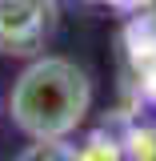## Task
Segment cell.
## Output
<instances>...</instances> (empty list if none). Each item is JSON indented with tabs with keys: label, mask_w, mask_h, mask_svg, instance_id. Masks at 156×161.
<instances>
[{
	"label": "cell",
	"mask_w": 156,
	"mask_h": 161,
	"mask_svg": "<svg viewBox=\"0 0 156 161\" xmlns=\"http://www.w3.org/2000/svg\"><path fill=\"white\" fill-rule=\"evenodd\" d=\"M92 105V80L76 60L40 53L8 93V117L28 141H68Z\"/></svg>",
	"instance_id": "obj_1"
},
{
	"label": "cell",
	"mask_w": 156,
	"mask_h": 161,
	"mask_svg": "<svg viewBox=\"0 0 156 161\" xmlns=\"http://www.w3.org/2000/svg\"><path fill=\"white\" fill-rule=\"evenodd\" d=\"M56 28L52 0H0V53L4 57H40Z\"/></svg>",
	"instance_id": "obj_2"
},
{
	"label": "cell",
	"mask_w": 156,
	"mask_h": 161,
	"mask_svg": "<svg viewBox=\"0 0 156 161\" xmlns=\"http://www.w3.org/2000/svg\"><path fill=\"white\" fill-rule=\"evenodd\" d=\"M16 161H76V153L64 141H32Z\"/></svg>",
	"instance_id": "obj_3"
}]
</instances>
